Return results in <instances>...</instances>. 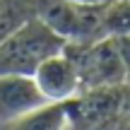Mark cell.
Here are the masks:
<instances>
[{"mask_svg": "<svg viewBox=\"0 0 130 130\" xmlns=\"http://www.w3.org/2000/svg\"><path fill=\"white\" fill-rule=\"evenodd\" d=\"M63 48L65 39L58 36L39 14H34L0 43V75H34L39 63L60 53Z\"/></svg>", "mask_w": 130, "mask_h": 130, "instance_id": "1", "label": "cell"}, {"mask_svg": "<svg viewBox=\"0 0 130 130\" xmlns=\"http://www.w3.org/2000/svg\"><path fill=\"white\" fill-rule=\"evenodd\" d=\"M108 5H77L68 0H36V14L65 39V43H92L104 39Z\"/></svg>", "mask_w": 130, "mask_h": 130, "instance_id": "2", "label": "cell"}, {"mask_svg": "<svg viewBox=\"0 0 130 130\" xmlns=\"http://www.w3.org/2000/svg\"><path fill=\"white\" fill-rule=\"evenodd\" d=\"M65 130H121V84L82 89L77 96L60 101Z\"/></svg>", "mask_w": 130, "mask_h": 130, "instance_id": "3", "label": "cell"}, {"mask_svg": "<svg viewBox=\"0 0 130 130\" xmlns=\"http://www.w3.org/2000/svg\"><path fill=\"white\" fill-rule=\"evenodd\" d=\"M63 51L77 65L82 89L113 87L125 79V68L116 36H104L92 43H65Z\"/></svg>", "mask_w": 130, "mask_h": 130, "instance_id": "4", "label": "cell"}, {"mask_svg": "<svg viewBox=\"0 0 130 130\" xmlns=\"http://www.w3.org/2000/svg\"><path fill=\"white\" fill-rule=\"evenodd\" d=\"M34 82L41 89V94L48 101H68V99L77 96L82 92V82H79V72L75 60L65 51L48 56L46 60L39 63V68L34 70Z\"/></svg>", "mask_w": 130, "mask_h": 130, "instance_id": "5", "label": "cell"}, {"mask_svg": "<svg viewBox=\"0 0 130 130\" xmlns=\"http://www.w3.org/2000/svg\"><path fill=\"white\" fill-rule=\"evenodd\" d=\"M48 104L31 75L5 72L0 75V125L17 121L19 116Z\"/></svg>", "mask_w": 130, "mask_h": 130, "instance_id": "6", "label": "cell"}, {"mask_svg": "<svg viewBox=\"0 0 130 130\" xmlns=\"http://www.w3.org/2000/svg\"><path fill=\"white\" fill-rule=\"evenodd\" d=\"M0 130H65V108L63 104L48 101L19 116L17 121L0 125Z\"/></svg>", "mask_w": 130, "mask_h": 130, "instance_id": "7", "label": "cell"}, {"mask_svg": "<svg viewBox=\"0 0 130 130\" xmlns=\"http://www.w3.org/2000/svg\"><path fill=\"white\" fill-rule=\"evenodd\" d=\"M36 14V0H0V43Z\"/></svg>", "mask_w": 130, "mask_h": 130, "instance_id": "8", "label": "cell"}, {"mask_svg": "<svg viewBox=\"0 0 130 130\" xmlns=\"http://www.w3.org/2000/svg\"><path fill=\"white\" fill-rule=\"evenodd\" d=\"M104 34H106V36L130 34V0H113L106 7Z\"/></svg>", "mask_w": 130, "mask_h": 130, "instance_id": "9", "label": "cell"}, {"mask_svg": "<svg viewBox=\"0 0 130 130\" xmlns=\"http://www.w3.org/2000/svg\"><path fill=\"white\" fill-rule=\"evenodd\" d=\"M116 41L123 58V68H125V79H130V34H121V36H116Z\"/></svg>", "mask_w": 130, "mask_h": 130, "instance_id": "10", "label": "cell"}, {"mask_svg": "<svg viewBox=\"0 0 130 130\" xmlns=\"http://www.w3.org/2000/svg\"><path fill=\"white\" fill-rule=\"evenodd\" d=\"M121 116H123V125L130 123V79L121 82Z\"/></svg>", "mask_w": 130, "mask_h": 130, "instance_id": "11", "label": "cell"}, {"mask_svg": "<svg viewBox=\"0 0 130 130\" xmlns=\"http://www.w3.org/2000/svg\"><path fill=\"white\" fill-rule=\"evenodd\" d=\"M68 3H77V5H111L113 0H68Z\"/></svg>", "mask_w": 130, "mask_h": 130, "instance_id": "12", "label": "cell"}, {"mask_svg": "<svg viewBox=\"0 0 130 130\" xmlns=\"http://www.w3.org/2000/svg\"><path fill=\"white\" fill-rule=\"evenodd\" d=\"M121 130H130V123H125V125H123V128H121Z\"/></svg>", "mask_w": 130, "mask_h": 130, "instance_id": "13", "label": "cell"}]
</instances>
